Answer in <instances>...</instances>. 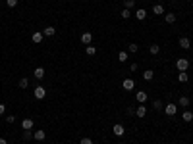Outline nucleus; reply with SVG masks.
Wrapping results in <instances>:
<instances>
[{
	"mask_svg": "<svg viewBox=\"0 0 193 144\" xmlns=\"http://www.w3.org/2000/svg\"><path fill=\"white\" fill-rule=\"evenodd\" d=\"M176 67H178V71H187L189 69V60L187 58H178Z\"/></svg>",
	"mask_w": 193,
	"mask_h": 144,
	"instance_id": "1",
	"label": "nucleus"
},
{
	"mask_svg": "<svg viewBox=\"0 0 193 144\" xmlns=\"http://www.w3.org/2000/svg\"><path fill=\"white\" fill-rule=\"evenodd\" d=\"M112 133H114V136H118V138H122V136L126 135V129H124V125L116 123V125L112 127Z\"/></svg>",
	"mask_w": 193,
	"mask_h": 144,
	"instance_id": "2",
	"label": "nucleus"
},
{
	"mask_svg": "<svg viewBox=\"0 0 193 144\" xmlns=\"http://www.w3.org/2000/svg\"><path fill=\"white\" fill-rule=\"evenodd\" d=\"M46 96V89H45V86H35V98H37V100H42V98H45Z\"/></svg>",
	"mask_w": 193,
	"mask_h": 144,
	"instance_id": "3",
	"label": "nucleus"
},
{
	"mask_svg": "<svg viewBox=\"0 0 193 144\" xmlns=\"http://www.w3.org/2000/svg\"><path fill=\"white\" fill-rule=\"evenodd\" d=\"M164 112H166V115H170V117H172V115L178 113V106H176V104H166V106H164Z\"/></svg>",
	"mask_w": 193,
	"mask_h": 144,
	"instance_id": "4",
	"label": "nucleus"
},
{
	"mask_svg": "<svg viewBox=\"0 0 193 144\" xmlns=\"http://www.w3.org/2000/svg\"><path fill=\"white\" fill-rule=\"evenodd\" d=\"M135 100H137L139 104H145L147 100H149V96H147V92H145V90H139L137 94H135Z\"/></svg>",
	"mask_w": 193,
	"mask_h": 144,
	"instance_id": "5",
	"label": "nucleus"
},
{
	"mask_svg": "<svg viewBox=\"0 0 193 144\" xmlns=\"http://www.w3.org/2000/svg\"><path fill=\"white\" fill-rule=\"evenodd\" d=\"M133 86H135L133 79H124V83H122V89H126L127 92H130V90H133Z\"/></svg>",
	"mask_w": 193,
	"mask_h": 144,
	"instance_id": "6",
	"label": "nucleus"
},
{
	"mask_svg": "<svg viewBox=\"0 0 193 144\" xmlns=\"http://www.w3.org/2000/svg\"><path fill=\"white\" fill-rule=\"evenodd\" d=\"M33 138H35V140H45V138H46V133L42 131V129H37V131L33 133Z\"/></svg>",
	"mask_w": 193,
	"mask_h": 144,
	"instance_id": "7",
	"label": "nucleus"
},
{
	"mask_svg": "<svg viewBox=\"0 0 193 144\" xmlns=\"http://www.w3.org/2000/svg\"><path fill=\"white\" fill-rule=\"evenodd\" d=\"M42 37H45V35H42L41 31H35V33L31 35V40L35 42V44H39V42H42Z\"/></svg>",
	"mask_w": 193,
	"mask_h": 144,
	"instance_id": "8",
	"label": "nucleus"
},
{
	"mask_svg": "<svg viewBox=\"0 0 193 144\" xmlns=\"http://www.w3.org/2000/svg\"><path fill=\"white\" fill-rule=\"evenodd\" d=\"M135 115H137V117H141V119H143V117H145V115H147V108L143 106V104H141L139 108H135Z\"/></svg>",
	"mask_w": 193,
	"mask_h": 144,
	"instance_id": "9",
	"label": "nucleus"
},
{
	"mask_svg": "<svg viewBox=\"0 0 193 144\" xmlns=\"http://www.w3.org/2000/svg\"><path fill=\"white\" fill-rule=\"evenodd\" d=\"M178 42H180V46H182L183 50H189V48H191V42H189V39H187V37H182Z\"/></svg>",
	"mask_w": 193,
	"mask_h": 144,
	"instance_id": "10",
	"label": "nucleus"
},
{
	"mask_svg": "<svg viewBox=\"0 0 193 144\" xmlns=\"http://www.w3.org/2000/svg\"><path fill=\"white\" fill-rule=\"evenodd\" d=\"M81 42L89 46L91 42H93V35H91V33H83V35H81Z\"/></svg>",
	"mask_w": 193,
	"mask_h": 144,
	"instance_id": "11",
	"label": "nucleus"
},
{
	"mask_svg": "<svg viewBox=\"0 0 193 144\" xmlns=\"http://www.w3.org/2000/svg\"><path fill=\"white\" fill-rule=\"evenodd\" d=\"M21 127H23V131H31L33 129V119H23L21 121Z\"/></svg>",
	"mask_w": 193,
	"mask_h": 144,
	"instance_id": "12",
	"label": "nucleus"
},
{
	"mask_svg": "<svg viewBox=\"0 0 193 144\" xmlns=\"http://www.w3.org/2000/svg\"><path fill=\"white\" fill-rule=\"evenodd\" d=\"M153 13H155V16H162V13H164V6L162 4H155L153 6Z\"/></svg>",
	"mask_w": 193,
	"mask_h": 144,
	"instance_id": "13",
	"label": "nucleus"
},
{
	"mask_svg": "<svg viewBox=\"0 0 193 144\" xmlns=\"http://www.w3.org/2000/svg\"><path fill=\"white\" fill-rule=\"evenodd\" d=\"M42 35H45V37H54L56 29L54 27H45V29H42Z\"/></svg>",
	"mask_w": 193,
	"mask_h": 144,
	"instance_id": "14",
	"label": "nucleus"
},
{
	"mask_svg": "<svg viewBox=\"0 0 193 144\" xmlns=\"http://www.w3.org/2000/svg\"><path fill=\"white\" fill-rule=\"evenodd\" d=\"M153 77H155V71H153V69L143 71V79H145V81H153Z\"/></svg>",
	"mask_w": 193,
	"mask_h": 144,
	"instance_id": "15",
	"label": "nucleus"
},
{
	"mask_svg": "<svg viewBox=\"0 0 193 144\" xmlns=\"http://www.w3.org/2000/svg\"><path fill=\"white\" fill-rule=\"evenodd\" d=\"M135 17H137L139 21H143V19H145V17H147V10H143V8H139L137 12H135Z\"/></svg>",
	"mask_w": 193,
	"mask_h": 144,
	"instance_id": "16",
	"label": "nucleus"
},
{
	"mask_svg": "<svg viewBox=\"0 0 193 144\" xmlns=\"http://www.w3.org/2000/svg\"><path fill=\"white\" fill-rule=\"evenodd\" d=\"M164 19H166V23H176V13L170 12V13H166V16H164Z\"/></svg>",
	"mask_w": 193,
	"mask_h": 144,
	"instance_id": "17",
	"label": "nucleus"
},
{
	"mask_svg": "<svg viewBox=\"0 0 193 144\" xmlns=\"http://www.w3.org/2000/svg\"><path fill=\"white\" fill-rule=\"evenodd\" d=\"M187 79H189V75L185 73V71H180V75H178V81H180V83H187Z\"/></svg>",
	"mask_w": 193,
	"mask_h": 144,
	"instance_id": "18",
	"label": "nucleus"
},
{
	"mask_svg": "<svg viewBox=\"0 0 193 144\" xmlns=\"http://www.w3.org/2000/svg\"><path fill=\"white\" fill-rule=\"evenodd\" d=\"M45 77V69L42 67H35V79H42Z\"/></svg>",
	"mask_w": 193,
	"mask_h": 144,
	"instance_id": "19",
	"label": "nucleus"
},
{
	"mask_svg": "<svg viewBox=\"0 0 193 144\" xmlns=\"http://www.w3.org/2000/svg\"><path fill=\"white\" fill-rule=\"evenodd\" d=\"M149 52H151L153 56H156V54L160 52V46L159 44H151V46H149Z\"/></svg>",
	"mask_w": 193,
	"mask_h": 144,
	"instance_id": "20",
	"label": "nucleus"
},
{
	"mask_svg": "<svg viewBox=\"0 0 193 144\" xmlns=\"http://www.w3.org/2000/svg\"><path fill=\"white\" fill-rule=\"evenodd\" d=\"M178 104H180V106H183V108H187V106H189V98H187V96H180Z\"/></svg>",
	"mask_w": 193,
	"mask_h": 144,
	"instance_id": "21",
	"label": "nucleus"
},
{
	"mask_svg": "<svg viewBox=\"0 0 193 144\" xmlns=\"http://www.w3.org/2000/svg\"><path fill=\"white\" fill-rule=\"evenodd\" d=\"M27 86H29V79H27V77H21V79H19V89H27Z\"/></svg>",
	"mask_w": 193,
	"mask_h": 144,
	"instance_id": "22",
	"label": "nucleus"
},
{
	"mask_svg": "<svg viewBox=\"0 0 193 144\" xmlns=\"http://www.w3.org/2000/svg\"><path fill=\"white\" fill-rule=\"evenodd\" d=\"M183 121H185V123H191V121H193V113L191 112H183Z\"/></svg>",
	"mask_w": 193,
	"mask_h": 144,
	"instance_id": "23",
	"label": "nucleus"
},
{
	"mask_svg": "<svg viewBox=\"0 0 193 144\" xmlns=\"http://www.w3.org/2000/svg\"><path fill=\"white\" fill-rule=\"evenodd\" d=\"M162 108H164V104L160 102V100H155V102H153V110L159 112V110H162Z\"/></svg>",
	"mask_w": 193,
	"mask_h": 144,
	"instance_id": "24",
	"label": "nucleus"
},
{
	"mask_svg": "<svg viewBox=\"0 0 193 144\" xmlns=\"http://www.w3.org/2000/svg\"><path fill=\"white\" fill-rule=\"evenodd\" d=\"M135 6V0H124V8H127V10H131Z\"/></svg>",
	"mask_w": 193,
	"mask_h": 144,
	"instance_id": "25",
	"label": "nucleus"
},
{
	"mask_svg": "<svg viewBox=\"0 0 193 144\" xmlns=\"http://www.w3.org/2000/svg\"><path fill=\"white\" fill-rule=\"evenodd\" d=\"M127 50H130L131 54H135V52H137V50H139V46L135 44V42H130V46H127Z\"/></svg>",
	"mask_w": 193,
	"mask_h": 144,
	"instance_id": "26",
	"label": "nucleus"
},
{
	"mask_svg": "<svg viewBox=\"0 0 193 144\" xmlns=\"http://www.w3.org/2000/svg\"><path fill=\"white\" fill-rule=\"evenodd\" d=\"M85 52H87V56H95V54H97V48L89 44V46H87V50H85Z\"/></svg>",
	"mask_w": 193,
	"mask_h": 144,
	"instance_id": "27",
	"label": "nucleus"
},
{
	"mask_svg": "<svg viewBox=\"0 0 193 144\" xmlns=\"http://www.w3.org/2000/svg\"><path fill=\"white\" fill-rule=\"evenodd\" d=\"M130 16H131V10L124 8V10H122V17H124V19H130Z\"/></svg>",
	"mask_w": 193,
	"mask_h": 144,
	"instance_id": "28",
	"label": "nucleus"
},
{
	"mask_svg": "<svg viewBox=\"0 0 193 144\" xmlns=\"http://www.w3.org/2000/svg\"><path fill=\"white\" fill-rule=\"evenodd\" d=\"M118 60L122 62V63H124V62H127V52H120V54H118Z\"/></svg>",
	"mask_w": 193,
	"mask_h": 144,
	"instance_id": "29",
	"label": "nucleus"
},
{
	"mask_svg": "<svg viewBox=\"0 0 193 144\" xmlns=\"http://www.w3.org/2000/svg\"><path fill=\"white\" fill-rule=\"evenodd\" d=\"M23 138H25V140H31V138H33V133H31V131H23Z\"/></svg>",
	"mask_w": 193,
	"mask_h": 144,
	"instance_id": "30",
	"label": "nucleus"
},
{
	"mask_svg": "<svg viewBox=\"0 0 193 144\" xmlns=\"http://www.w3.org/2000/svg\"><path fill=\"white\" fill-rule=\"evenodd\" d=\"M6 4H8L10 8H16V6H18V0H6Z\"/></svg>",
	"mask_w": 193,
	"mask_h": 144,
	"instance_id": "31",
	"label": "nucleus"
},
{
	"mask_svg": "<svg viewBox=\"0 0 193 144\" xmlns=\"http://www.w3.org/2000/svg\"><path fill=\"white\" fill-rule=\"evenodd\" d=\"M16 121V115H6V123H14Z\"/></svg>",
	"mask_w": 193,
	"mask_h": 144,
	"instance_id": "32",
	"label": "nucleus"
},
{
	"mask_svg": "<svg viewBox=\"0 0 193 144\" xmlns=\"http://www.w3.org/2000/svg\"><path fill=\"white\" fill-rule=\"evenodd\" d=\"M81 144H93V140L89 138V136H83V138H81Z\"/></svg>",
	"mask_w": 193,
	"mask_h": 144,
	"instance_id": "33",
	"label": "nucleus"
},
{
	"mask_svg": "<svg viewBox=\"0 0 193 144\" xmlns=\"http://www.w3.org/2000/svg\"><path fill=\"white\" fill-rule=\"evenodd\" d=\"M127 115H135V108H131V106H127Z\"/></svg>",
	"mask_w": 193,
	"mask_h": 144,
	"instance_id": "34",
	"label": "nucleus"
},
{
	"mask_svg": "<svg viewBox=\"0 0 193 144\" xmlns=\"http://www.w3.org/2000/svg\"><path fill=\"white\" fill-rule=\"evenodd\" d=\"M6 113V104H0V115Z\"/></svg>",
	"mask_w": 193,
	"mask_h": 144,
	"instance_id": "35",
	"label": "nucleus"
},
{
	"mask_svg": "<svg viewBox=\"0 0 193 144\" xmlns=\"http://www.w3.org/2000/svg\"><path fill=\"white\" fill-rule=\"evenodd\" d=\"M137 67H139L137 63H131V66H130V69H131V71H137Z\"/></svg>",
	"mask_w": 193,
	"mask_h": 144,
	"instance_id": "36",
	"label": "nucleus"
},
{
	"mask_svg": "<svg viewBox=\"0 0 193 144\" xmlns=\"http://www.w3.org/2000/svg\"><path fill=\"white\" fill-rule=\"evenodd\" d=\"M0 144H8V140H6V138H0Z\"/></svg>",
	"mask_w": 193,
	"mask_h": 144,
	"instance_id": "37",
	"label": "nucleus"
},
{
	"mask_svg": "<svg viewBox=\"0 0 193 144\" xmlns=\"http://www.w3.org/2000/svg\"><path fill=\"white\" fill-rule=\"evenodd\" d=\"M118 144H124V142H118Z\"/></svg>",
	"mask_w": 193,
	"mask_h": 144,
	"instance_id": "38",
	"label": "nucleus"
}]
</instances>
